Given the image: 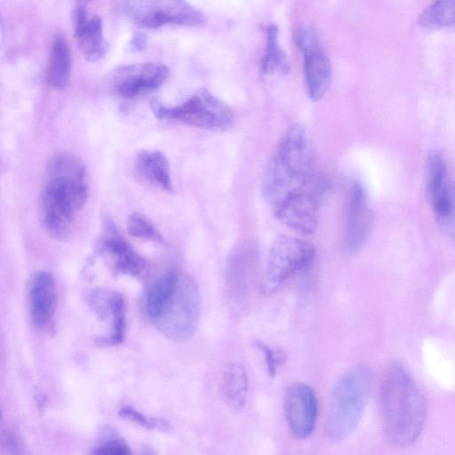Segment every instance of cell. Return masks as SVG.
I'll use <instances>...</instances> for the list:
<instances>
[{"label": "cell", "mask_w": 455, "mask_h": 455, "mask_svg": "<svg viewBox=\"0 0 455 455\" xmlns=\"http://www.w3.org/2000/svg\"><path fill=\"white\" fill-rule=\"evenodd\" d=\"M452 182L450 181L447 165L443 156L433 151L427 161V194L438 222L448 213L451 207Z\"/></svg>", "instance_id": "obj_17"}, {"label": "cell", "mask_w": 455, "mask_h": 455, "mask_svg": "<svg viewBox=\"0 0 455 455\" xmlns=\"http://www.w3.org/2000/svg\"><path fill=\"white\" fill-rule=\"evenodd\" d=\"M121 417L127 419L138 425L147 428H160L164 429L168 427L167 423L162 419H158L138 411L132 406H124L119 410Z\"/></svg>", "instance_id": "obj_28"}, {"label": "cell", "mask_w": 455, "mask_h": 455, "mask_svg": "<svg viewBox=\"0 0 455 455\" xmlns=\"http://www.w3.org/2000/svg\"><path fill=\"white\" fill-rule=\"evenodd\" d=\"M126 228L132 236L152 241L164 243V237L154 223L143 213L133 212L126 218Z\"/></svg>", "instance_id": "obj_26"}, {"label": "cell", "mask_w": 455, "mask_h": 455, "mask_svg": "<svg viewBox=\"0 0 455 455\" xmlns=\"http://www.w3.org/2000/svg\"><path fill=\"white\" fill-rule=\"evenodd\" d=\"M328 189V180L313 173L300 188L277 205L275 209L276 217L294 231L304 235L314 233L318 225L320 205Z\"/></svg>", "instance_id": "obj_7"}, {"label": "cell", "mask_w": 455, "mask_h": 455, "mask_svg": "<svg viewBox=\"0 0 455 455\" xmlns=\"http://www.w3.org/2000/svg\"><path fill=\"white\" fill-rule=\"evenodd\" d=\"M1 448L10 453L24 452V445L20 438L7 429L2 431Z\"/></svg>", "instance_id": "obj_31"}, {"label": "cell", "mask_w": 455, "mask_h": 455, "mask_svg": "<svg viewBox=\"0 0 455 455\" xmlns=\"http://www.w3.org/2000/svg\"><path fill=\"white\" fill-rule=\"evenodd\" d=\"M254 263L251 259L230 263L227 275V285L229 298L241 302L251 292L254 282Z\"/></svg>", "instance_id": "obj_22"}, {"label": "cell", "mask_w": 455, "mask_h": 455, "mask_svg": "<svg viewBox=\"0 0 455 455\" xmlns=\"http://www.w3.org/2000/svg\"><path fill=\"white\" fill-rule=\"evenodd\" d=\"M131 44L134 49L142 50L146 45V39L144 38L143 35L137 34L134 36Z\"/></svg>", "instance_id": "obj_32"}, {"label": "cell", "mask_w": 455, "mask_h": 455, "mask_svg": "<svg viewBox=\"0 0 455 455\" xmlns=\"http://www.w3.org/2000/svg\"><path fill=\"white\" fill-rule=\"evenodd\" d=\"M438 225L455 245V182L452 183L451 207L446 216L439 220Z\"/></svg>", "instance_id": "obj_29"}, {"label": "cell", "mask_w": 455, "mask_h": 455, "mask_svg": "<svg viewBox=\"0 0 455 455\" xmlns=\"http://www.w3.org/2000/svg\"><path fill=\"white\" fill-rule=\"evenodd\" d=\"M100 239L98 251L105 257L117 274L133 277L142 275L147 270V261L120 235L116 226L107 221Z\"/></svg>", "instance_id": "obj_13"}, {"label": "cell", "mask_w": 455, "mask_h": 455, "mask_svg": "<svg viewBox=\"0 0 455 455\" xmlns=\"http://www.w3.org/2000/svg\"><path fill=\"white\" fill-rule=\"evenodd\" d=\"M70 73L71 52L68 41L57 34L51 43L45 80L52 88L64 91L68 85Z\"/></svg>", "instance_id": "obj_18"}, {"label": "cell", "mask_w": 455, "mask_h": 455, "mask_svg": "<svg viewBox=\"0 0 455 455\" xmlns=\"http://www.w3.org/2000/svg\"><path fill=\"white\" fill-rule=\"evenodd\" d=\"M72 20L75 39L84 58L92 62L102 59L107 52L102 19L89 15L84 5L78 4Z\"/></svg>", "instance_id": "obj_15"}, {"label": "cell", "mask_w": 455, "mask_h": 455, "mask_svg": "<svg viewBox=\"0 0 455 455\" xmlns=\"http://www.w3.org/2000/svg\"><path fill=\"white\" fill-rule=\"evenodd\" d=\"M79 1H82V2H87V1H91V0H79Z\"/></svg>", "instance_id": "obj_33"}, {"label": "cell", "mask_w": 455, "mask_h": 455, "mask_svg": "<svg viewBox=\"0 0 455 455\" xmlns=\"http://www.w3.org/2000/svg\"><path fill=\"white\" fill-rule=\"evenodd\" d=\"M108 311L112 315V329L109 337L103 340L108 345H118L124 339L126 330V307L120 293H113L108 300Z\"/></svg>", "instance_id": "obj_25"}, {"label": "cell", "mask_w": 455, "mask_h": 455, "mask_svg": "<svg viewBox=\"0 0 455 455\" xmlns=\"http://www.w3.org/2000/svg\"><path fill=\"white\" fill-rule=\"evenodd\" d=\"M315 254L314 245L303 239L280 235L272 244L260 283L264 294L275 292L294 274L308 267Z\"/></svg>", "instance_id": "obj_5"}, {"label": "cell", "mask_w": 455, "mask_h": 455, "mask_svg": "<svg viewBox=\"0 0 455 455\" xmlns=\"http://www.w3.org/2000/svg\"><path fill=\"white\" fill-rule=\"evenodd\" d=\"M425 29L455 28V0H433L419 19Z\"/></svg>", "instance_id": "obj_23"}, {"label": "cell", "mask_w": 455, "mask_h": 455, "mask_svg": "<svg viewBox=\"0 0 455 455\" xmlns=\"http://www.w3.org/2000/svg\"><path fill=\"white\" fill-rule=\"evenodd\" d=\"M283 408L292 435L298 439L310 436L317 419V400L313 388L303 382L291 384L284 392Z\"/></svg>", "instance_id": "obj_12"}, {"label": "cell", "mask_w": 455, "mask_h": 455, "mask_svg": "<svg viewBox=\"0 0 455 455\" xmlns=\"http://www.w3.org/2000/svg\"><path fill=\"white\" fill-rule=\"evenodd\" d=\"M372 223V215L363 187L355 182L349 191L344 228V241L347 251L360 250L367 241Z\"/></svg>", "instance_id": "obj_14"}, {"label": "cell", "mask_w": 455, "mask_h": 455, "mask_svg": "<svg viewBox=\"0 0 455 455\" xmlns=\"http://www.w3.org/2000/svg\"><path fill=\"white\" fill-rule=\"evenodd\" d=\"M200 309L201 296L196 280L188 275H180L171 303L154 323L168 338L184 341L195 333Z\"/></svg>", "instance_id": "obj_8"}, {"label": "cell", "mask_w": 455, "mask_h": 455, "mask_svg": "<svg viewBox=\"0 0 455 455\" xmlns=\"http://www.w3.org/2000/svg\"><path fill=\"white\" fill-rule=\"evenodd\" d=\"M88 193L83 162L73 154L54 155L46 168L41 196L42 223L51 237L60 242L71 240Z\"/></svg>", "instance_id": "obj_1"}, {"label": "cell", "mask_w": 455, "mask_h": 455, "mask_svg": "<svg viewBox=\"0 0 455 455\" xmlns=\"http://www.w3.org/2000/svg\"><path fill=\"white\" fill-rule=\"evenodd\" d=\"M180 276V274L172 270L156 279L148 286L144 298V311L148 318L153 323L164 313L171 303Z\"/></svg>", "instance_id": "obj_19"}, {"label": "cell", "mask_w": 455, "mask_h": 455, "mask_svg": "<svg viewBox=\"0 0 455 455\" xmlns=\"http://www.w3.org/2000/svg\"><path fill=\"white\" fill-rule=\"evenodd\" d=\"M30 316L38 329L51 326L56 310L57 291L52 275L45 270L36 272L29 283Z\"/></svg>", "instance_id": "obj_16"}, {"label": "cell", "mask_w": 455, "mask_h": 455, "mask_svg": "<svg viewBox=\"0 0 455 455\" xmlns=\"http://www.w3.org/2000/svg\"><path fill=\"white\" fill-rule=\"evenodd\" d=\"M379 406L384 435L396 448H407L420 436L427 419L426 398L401 362L392 363L382 379Z\"/></svg>", "instance_id": "obj_2"}, {"label": "cell", "mask_w": 455, "mask_h": 455, "mask_svg": "<svg viewBox=\"0 0 455 455\" xmlns=\"http://www.w3.org/2000/svg\"><path fill=\"white\" fill-rule=\"evenodd\" d=\"M123 9L136 25L147 28L192 27L204 21V14L187 0H123Z\"/></svg>", "instance_id": "obj_9"}, {"label": "cell", "mask_w": 455, "mask_h": 455, "mask_svg": "<svg viewBox=\"0 0 455 455\" xmlns=\"http://www.w3.org/2000/svg\"><path fill=\"white\" fill-rule=\"evenodd\" d=\"M167 67L157 62H143L119 67L109 77L110 90L124 99L146 96L165 82Z\"/></svg>", "instance_id": "obj_10"}, {"label": "cell", "mask_w": 455, "mask_h": 455, "mask_svg": "<svg viewBox=\"0 0 455 455\" xmlns=\"http://www.w3.org/2000/svg\"><path fill=\"white\" fill-rule=\"evenodd\" d=\"M151 108L159 119H169L206 130L223 128L230 124V108L207 90H200L183 103L168 107L155 100Z\"/></svg>", "instance_id": "obj_6"}, {"label": "cell", "mask_w": 455, "mask_h": 455, "mask_svg": "<svg viewBox=\"0 0 455 455\" xmlns=\"http://www.w3.org/2000/svg\"><path fill=\"white\" fill-rule=\"evenodd\" d=\"M138 173L158 188L172 192L173 186L166 156L157 150H142L135 159Z\"/></svg>", "instance_id": "obj_20"}, {"label": "cell", "mask_w": 455, "mask_h": 455, "mask_svg": "<svg viewBox=\"0 0 455 455\" xmlns=\"http://www.w3.org/2000/svg\"><path fill=\"white\" fill-rule=\"evenodd\" d=\"M222 391L232 407L239 409L244 405L248 391V376L246 369L240 362H231L224 368Z\"/></svg>", "instance_id": "obj_21"}, {"label": "cell", "mask_w": 455, "mask_h": 455, "mask_svg": "<svg viewBox=\"0 0 455 455\" xmlns=\"http://www.w3.org/2000/svg\"><path fill=\"white\" fill-rule=\"evenodd\" d=\"M254 344L263 354L269 376L275 377L278 368L285 362L286 356L284 353L273 348L261 340H255Z\"/></svg>", "instance_id": "obj_27"}, {"label": "cell", "mask_w": 455, "mask_h": 455, "mask_svg": "<svg viewBox=\"0 0 455 455\" xmlns=\"http://www.w3.org/2000/svg\"><path fill=\"white\" fill-rule=\"evenodd\" d=\"M371 371L356 366L344 372L334 383L330 398L325 429L330 440L342 442L358 427L370 395Z\"/></svg>", "instance_id": "obj_4"}, {"label": "cell", "mask_w": 455, "mask_h": 455, "mask_svg": "<svg viewBox=\"0 0 455 455\" xmlns=\"http://www.w3.org/2000/svg\"><path fill=\"white\" fill-rule=\"evenodd\" d=\"M92 452L105 455H127L131 453L129 446L125 443L116 439L100 443Z\"/></svg>", "instance_id": "obj_30"}, {"label": "cell", "mask_w": 455, "mask_h": 455, "mask_svg": "<svg viewBox=\"0 0 455 455\" xmlns=\"http://www.w3.org/2000/svg\"><path fill=\"white\" fill-rule=\"evenodd\" d=\"M289 68L287 55L278 42V29L275 25H270L267 28V44L261 70L265 74L275 72L286 74Z\"/></svg>", "instance_id": "obj_24"}, {"label": "cell", "mask_w": 455, "mask_h": 455, "mask_svg": "<svg viewBox=\"0 0 455 455\" xmlns=\"http://www.w3.org/2000/svg\"><path fill=\"white\" fill-rule=\"evenodd\" d=\"M297 42L303 54V73L307 95L313 101H318L325 95L331 82V61L311 28L301 29L298 33Z\"/></svg>", "instance_id": "obj_11"}, {"label": "cell", "mask_w": 455, "mask_h": 455, "mask_svg": "<svg viewBox=\"0 0 455 455\" xmlns=\"http://www.w3.org/2000/svg\"><path fill=\"white\" fill-rule=\"evenodd\" d=\"M312 148L306 129L292 124L279 140L262 180V192L275 209L314 173Z\"/></svg>", "instance_id": "obj_3"}]
</instances>
